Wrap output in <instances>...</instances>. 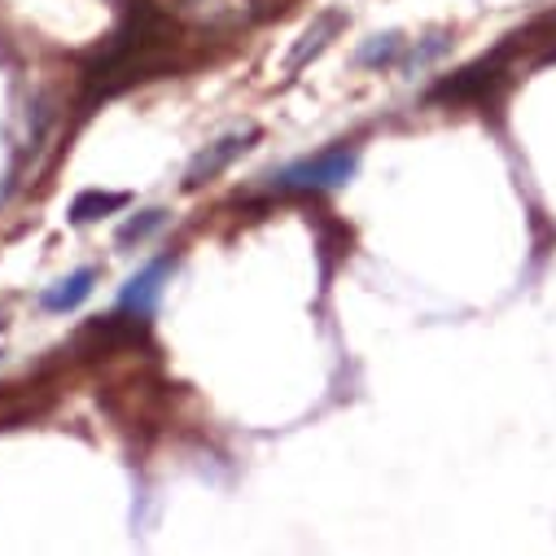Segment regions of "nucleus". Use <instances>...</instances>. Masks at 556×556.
<instances>
[{"instance_id": "nucleus-1", "label": "nucleus", "mask_w": 556, "mask_h": 556, "mask_svg": "<svg viewBox=\"0 0 556 556\" xmlns=\"http://www.w3.org/2000/svg\"><path fill=\"white\" fill-rule=\"evenodd\" d=\"M504 84H508V71H504V49H500L495 58H482V62L456 71L452 79H443L430 92V105H447V110L469 105V110H482V105H491L504 92Z\"/></svg>"}, {"instance_id": "nucleus-2", "label": "nucleus", "mask_w": 556, "mask_h": 556, "mask_svg": "<svg viewBox=\"0 0 556 556\" xmlns=\"http://www.w3.org/2000/svg\"><path fill=\"white\" fill-rule=\"evenodd\" d=\"M359 172V154L355 150H325L316 159H303V163H290L286 172L271 176V189L276 193H320V189H342L351 185V176Z\"/></svg>"}, {"instance_id": "nucleus-3", "label": "nucleus", "mask_w": 556, "mask_h": 556, "mask_svg": "<svg viewBox=\"0 0 556 556\" xmlns=\"http://www.w3.org/2000/svg\"><path fill=\"white\" fill-rule=\"evenodd\" d=\"M172 267H176L172 254H163V258H154L150 267H141V271H136L131 281L123 286L118 307H123V312H136V316H150V312L159 307V299H163V281L172 276Z\"/></svg>"}, {"instance_id": "nucleus-4", "label": "nucleus", "mask_w": 556, "mask_h": 556, "mask_svg": "<svg viewBox=\"0 0 556 556\" xmlns=\"http://www.w3.org/2000/svg\"><path fill=\"white\" fill-rule=\"evenodd\" d=\"M254 141H258V131H232V136H224V141L206 146V150L193 159V167L185 172V189H202L206 180H215V176H219L237 154H245Z\"/></svg>"}, {"instance_id": "nucleus-5", "label": "nucleus", "mask_w": 556, "mask_h": 556, "mask_svg": "<svg viewBox=\"0 0 556 556\" xmlns=\"http://www.w3.org/2000/svg\"><path fill=\"white\" fill-rule=\"evenodd\" d=\"M92 281H97V267H79V271L66 276V281H58L53 290L40 294V307L53 312V316H66V312H75L92 294Z\"/></svg>"}, {"instance_id": "nucleus-6", "label": "nucleus", "mask_w": 556, "mask_h": 556, "mask_svg": "<svg viewBox=\"0 0 556 556\" xmlns=\"http://www.w3.org/2000/svg\"><path fill=\"white\" fill-rule=\"evenodd\" d=\"M342 31V14H325V18H316L307 31H303V40L294 45V53H290V71H299V66H307L333 36Z\"/></svg>"}, {"instance_id": "nucleus-7", "label": "nucleus", "mask_w": 556, "mask_h": 556, "mask_svg": "<svg viewBox=\"0 0 556 556\" xmlns=\"http://www.w3.org/2000/svg\"><path fill=\"white\" fill-rule=\"evenodd\" d=\"M508 53H521V49H534V62H556V14L539 18L530 31L513 36V45H504Z\"/></svg>"}, {"instance_id": "nucleus-8", "label": "nucleus", "mask_w": 556, "mask_h": 556, "mask_svg": "<svg viewBox=\"0 0 556 556\" xmlns=\"http://www.w3.org/2000/svg\"><path fill=\"white\" fill-rule=\"evenodd\" d=\"M118 206H127V193H97V189H88V193H79L71 202V224H92V219H101V215H110Z\"/></svg>"}, {"instance_id": "nucleus-9", "label": "nucleus", "mask_w": 556, "mask_h": 556, "mask_svg": "<svg viewBox=\"0 0 556 556\" xmlns=\"http://www.w3.org/2000/svg\"><path fill=\"white\" fill-rule=\"evenodd\" d=\"M167 224V211H141V215H136V219H127L123 228H118V245H141L146 237H154L159 228Z\"/></svg>"}, {"instance_id": "nucleus-10", "label": "nucleus", "mask_w": 556, "mask_h": 556, "mask_svg": "<svg viewBox=\"0 0 556 556\" xmlns=\"http://www.w3.org/2000/svg\"><path fill=\"white\" fill-rule=\"evenodd\" d=\"M399 49H403V36H394V31L372 36V45H368V49H359V66H386V62H394V58H399Z\"/></svg>"}]
</instances>
